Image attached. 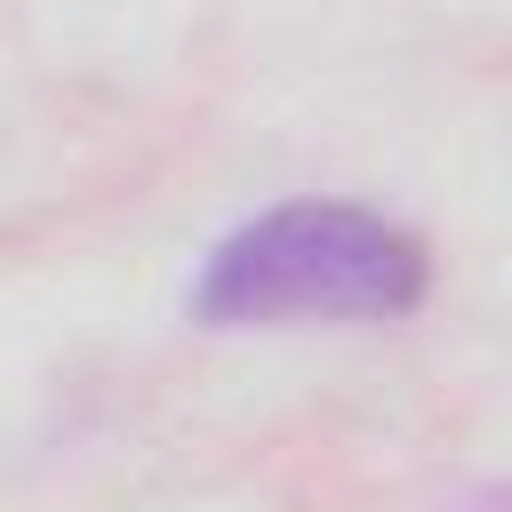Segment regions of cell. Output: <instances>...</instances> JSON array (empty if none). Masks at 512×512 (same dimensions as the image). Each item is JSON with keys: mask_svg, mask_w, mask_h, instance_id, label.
Segmentation results:
<instances>
[{"mask_svg": "<svg viewBox=\"0 0 512 512\" xmlns=\"http://www.w3.org/2000/svg\"><path fill=\"white\" fill-rule=\"evenodd\" d=\"M456 512H496V496H480V504H456Z\"/></svg>", "mask_w": 512, "mask_h": 512, "instance_id": "7a4b0ae2", "label": "cell"}, {"mask_svg": "<svg viewBox=\"0 0 512 512\" xmlns=\"http://www.w3.org/2000/svg\"><path fill=\"white\" fill-rule=\"evenodd\" d=\"M432 296V248L360 200H288L224 232L192 280L200 328H312L400 320Z\"/></svg>", "mask_w": 512, "mask_h": 512, "instance_id": "6da1fadb", "label": "cell"}]
</instances>
